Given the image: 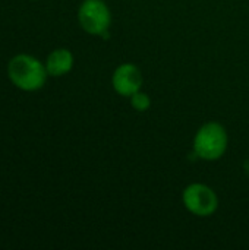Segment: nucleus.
I'll return each instance as SVG.
<instances>
[{
	"mask_svg": "<svg viewBox=\"0 0 249 250\" xmlns=\"http://www.w3.org/2000/svg\"><path fill=\"white\" fill-rule=\"evenodd\" d=\"M7 75L15 86L32 92L44 86L48 73L38 59L29 54H18L9 62Z\"/></svg>",
	"mask_w": 249,
	"mask_h": 250,
	"instance_id": "nucleus-1",
	"label": "nucleus"
},
{
	"mask_svg": "<svg viewBox=\"0 0 249 250\" xmlns=\"http://www.w3.org/2000/svg\"><path fill=\"white\" fill-rule=\"evenodd\" d=\"M227 132L217 122H208L201 126L194 138L195 155L205 161L222 158L227 149Z\"/></svg>",
	"mask_w": 249,
	"mask_h": 250,
	"instance_id": "nucleus-2",
	"label": "nucleus"
},
{
	"mask_svg": "<svg viewBox=\"0 0 249 250\" xmlns=\"http://www.w3.org/2000/svg\"><path fill=\"white\" fill-rule=\"evenodd\" d=\"M78 21L85 32L106 37L112 23V12L104 0H84L78 10Z\"/></svg>",
	"mask_w": 249,
	"mask_h": 250,
	"instance_id": "nucleus-3",
	"label": "nucleus"
},
{
	"mask_svg": "<svg viewBox=\"0 0 249 250\" xmlns=\"http://www.w3.org/2000/svg\"><path fill=\"white\" fill-rule=\"evenodd\" d=\"M182 201L185 208L197 217H210L219 208L216 192L203 183H192L185 188Z\"/></svg>",
	"mask_w": 249,
	"mask_h": 250,
	"instance_id": "nucleus-4",
	"label": "nucleus"
},
{
	"mask_svg": "<svg viewBox=\"0 0 249 250\" xmlns=\"http://www.w3.org/2000/svg\"><path fill=\"white\" fill-rule=\"evenodd\" d=\"M142 73L132 63H123L116 67L112 76L113 89L123 97H131L142 86Z\"/></svg>",
	"mask_w": 249,
	"mask_h": 250,
	"instance_id": "nucleus-5",
	"label": "nucleus"
},
{
	"mask_svg": "<svg viewBox=\"0 0 249 250\" xmlns=\"http://www.w3.org/2000/svg\"><path fill=\"white\" fill-rule=\"evenodd\" d=\"M73 66V56L66 48H57L51 51L45 62V69L50 76L66 75Z\"/></svg>",
	"mask_w": 249,
	"mask_h": 250,
	"instance_id": "nucleus-6",
	"label": "nucleus"
},
{
	"mask_svg": "<svg viewBox=\"0 0 249 250\" xmlns=\"http://www.w3.org/2000/svg\"><path fill=\"white\" fill-rule=\"evenodd\" d=\"M131 104L136 111H147L151 105V100H150L148 94H145L139 89L134 95H131Z\"/></svg>",
	"mask_w": 249,
	"mask_h": 250,
	"instance_id": "nucleus-7",
	"label": "nucleus"
}]
</instances>
